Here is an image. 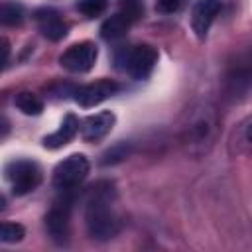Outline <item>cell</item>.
I'll use <instances>...</instances> for the list:
<instances>
[{
    "instance_id": "obj_3",
    "label": "cell",
    "mask_w": 252,
    "mask_h": 252,
    "mask_svg": "<svg viewBox=\"0 0 252 252\" xmlns=\"http://www.w3.org/2000/svg\"><path fill=\"white\" fill-rule=\"evenodd\" d=\"M224 96L228 100H240L252 89V47H244L226 61L222 77Z\"/></svg>"
},
{
    "instance_id": "obj_5",
    "label": "cell",
    "mask_w": 252,
    "mask_h": 252,
    "mask_svg": "<svg viewBox=\"0 0 252 252\" xmlns=\"http://www.w3.org/2000/svg\"><path fill=\"white\" fill-rule=\"evenodd\" d=\"M73 191H63V197L55 201L45 215V230L55 244H67L71 232V207H73Z\"/></svg>"
},
{
    "instance_id": "obj_16",
    "label": "cell",
    "mask_w": 252,
    "mask_h": 252,
    "mask_svg": "<svg viewBox=\"0 0 252 252\" xmlns=\"http://www.w3.org/2000/svg\"><path fill=\"white\" fill-rule=\"evenodd\" d=\"M14 104H16V108H18L20 112H24V114H28V116H37V114L43 112V100H41L37 94L30 93V91L18 93V94L14 96Z\"/></svg>"
},
{
    "instance_id": "obj_2",
    "label": "cell",
    "mask_w": 252,
    "mask_h": 252,
    "mask_svg": "<svg viewBox=\"0 0 252 252\" xmlns=\"http://www.w3.org/2000/svg\"><path fill=\"white\" fill-rule=\"evenodd\" d=\"M219 116L211 102H199L191 106L181 124V146L191 156H203L211 150L217 136Z\"/></svg>"
},
{
    "instance_id": "obj_15",
    "label": "cell",
    "mask_w": 252,
    "mask_h": 252,
    "mask_svg": "<svg viewBox=\"0 0 252 252\" xmlns=\"http://www.w3.org/2000/svg\"><path fill=\"white\" fill-rule=\"evenodd\" d=\"M132 24H134V22H132L130 18H126L122 12H116L114 16H110L108 20L102 22V26H100V35H102V39H106V41H116V39H120V37L126 35V32L130 30Z\"/></svg>"
},
{
    "instance_id": "obj_1",
    "label": "cell",
    "mask_w": 252,
    "mask_h": 252,
    "mask_svg": "<svg viewBox=\"0 0 252 252\" xmlns=\"http://www.w3.org/2000/svg\"><path fill=\"white\" fill-rule=\"evenodd\" d=\"M116 191L110 181H98L91 187L87 207H85V224L89 236L106 242L120 232V219L114 211Z\"/></svg>"
},
{
    "instance_id": "obj_20",
    "label": "cell",
    "mask_w": 252,
    "mask_h": 252,
    "mask_svg": "<svg viewBox=\"0 0 252 252\" xmlns=\"http://www.w3.org/2000/svg\"><path fill=\"white\" fill-rule=\"evenodd\" d=\"M108 6V0H79L77 2V10L87 16V18H96L100 16Z\"/></svg>"
},
{
    "instance_id": "obj_18",
    "label": "cell",
    "mask_w": 252,
    "mask_h": 252,
    "mask_svg": "<svg viewBox=\"0 0 252 252\" xmlns=\"http://www.w3.org/2000/svg\"><path fill=\"white\" fill-rule=\"evenodd\" d=\"M128 156H130V144H128V142H120V144L112 146L110 150H106V152L102 154L100 163H102V165H114V163L126 159Z\"/></svg>"
},
{
    "instance_id": "obj_8",
    "label": "cell",
    "mask_w": 252,
    "mask_h": 252,
    "mask_svg": "<svg viewBox=\"0 0 252 252\" xmlns=\"http://www.w3.org/2000/svg\"><path fill=\"white\" fill-rule=\"evenodd\" d=\"M158 63V51L152 45H136L124 53V69L132 79H148Z\"/></svg>"
},
{
    "instance_id": "obj_14",
    "label": "cell",
    "mask_w": 252,
    "mask_h": 252,
    "mask_svg": "<svg viewBox=\"0 0 252 252\" xmlns=\"http://www.w3.org/2000/svg\"><path fill=\"white\" fill-rule=\"evenodd\" d=\"M79 128H81L79 118H77L75 114H67V116L61 120L59 128H57L53 134H49V136L43 138V146H45V148H51V150L65 146V144H69V142L77 136Z\"/></svg>"
},
{
    "instance_id": "obj_7",
    "label": "cell",
    "mask_w": 252,
    "mask_h": 252,
    "mask_svg": "<svg viewBox=\"0 0 252 252\" xmlns=\"http://www.w3.org/2000/svg\"><path fill=\"white\" fill-rule=\"evenodd\" d=\"M96 57H98V49L93 41H79L61 53L59 63L69 73H87L94 67Z\"/></svg>"
},
{
    "instance_id": "obj_4",
    "label": "cell",
    "mask_w": 252,
    "mask_h": 252,
    "mask_svg": "<svg viewBox=\"0 0 252 252\" xmlns=\"http://www.w3.org/2000/svg\"><path fill=\"white\" fill-rule=\"evenodd\" d=\"M91 163L83 154H71L59 161L53 169V187L63 191H75L89 175Z\"/></svg>"
},
{
    "instance_id": "obj_6",
    "label": "cell",
    "mask_w": 252,
    "mask_h": 252,
    "mask_svg": "<svg viewBox=\"0 0 252 252\" xmlns=\"http://www.w3.org/2000/svg\"><path fill=\"white\" fill-rule=\"evenodd\" d=\"M6 179L14 195H26L39 187L43 175L41 167L32 159H14L6 165Z\"/></svg>"
},
{
    "instance_id": "obj_11",
    "label": "cell",
    "mask_w": 252,
    "mask_h": 252,
    "mask_svg": "<svg viewBox=\"0 0 252 252\" xmlns=\"http://www.w3.org/2000/svg\"><path fill=\"white\" fill-rule=\"evenodd\" d=\"M114 122H116V116L112 110H102V112L91 114L81 122V138L85 142H96L112 130Z\"/></svg>"
},
{
    "instance_id": "obj_17",
    "label": "cell",
    "mask_w": 252,
    "mask_h": 252,
    "mask_svg": "<svg viewBox=\"0 0 252 252\" xmlns=\"http://www.w3.org/2000/svg\"><path fill=\"white\" fill-rule=\"evenodd\" d=\"M24 6L18 2H4L0 8V22L4 26H20L24 22Z\"/></svg>"
},
{
    "instance_id": "obj_9",
    "label": "cell",
    "mask_w": 252,
    "mask_h": 252,
    "mask_svg": "<svg viewBox=\"0 0 252 252\" xmlns=\"http://www.w3.org/2000/svg\"><path fill=\"white\" fill-rule=\"evenodd\" d=\"M118 89H120V87H118L116 81H112V79H100V81L89 83V85H85V87H79V89L75 91V100L79 102V106L91 108V106L100 104V102L106 100L108 96H112Z\"/></svg>"
},
{
    "instance_id": "obj_22",
    "label": "cell",
    "mask_w": 252,
    "mask_h": 252,
    "mask_svg": "<svg viewBox=\"0 0 252 252\" xmlns=\"http://www.w3.org/2000/svg\"><path fill=\"white\" fill-rule=\"evenodd\" d=\"M183 0H156V8L161 12V14H173L181 8Z\"/></svg>"
},
{
    "instance_id": "obj_19",
    "label": "cell",
    "mask_w": 252,
    "mask_h": 252,
    "mask_svg": "<svg viewBox=\"0 0 252 252\" xmlns=\"http://www.w3.org/2000/svg\"><path fill=\"white\" fill-rule=\"evenodd\" d=\"M24 236H26V230H24L22 224H18V222H2V228H0V240H2L4 244L20 242Z\"/></svg>"
},
{
    "instance_id": "obj_23",
    "label": "cell",
    "mask_w": 252,
    "mask_h": 252,
    "mask_svg": "<svg viewBox=\"0 0 252 252\" xmlns=\"http://www.w3.org/2000/svg\"><path fill=\"white\" fill-rule=\"evenodd\" d=\"M4 43V65L8 63V55H10V45H8V39H2Z\"/></svg>"
},
{
    "instance_id": "obj_21",
    "label": "cell",
    "mask_w": 252,
    "mask_h": 252,
    "mask_svg": "<svg viewBox=\"0 0 252 252\" xmlns=\"http://www.w3.org/2000/svg\"><path fill=\"white\" fill-rule=\"evenodd\" d=\"M118 12H122L132 22H138L144 16V4H142V0H120Z\"/></svg>"
},
{
    "instance_id": "obj_13",
    "label": "cell",
    "mask_w": 252,
    "mask_h": 252,
    "mask_svg": "<svg viewBox=\"0 0 252 252\" xmlns=\"http://www.w3.org/2000/svg\"><path fill=\"white\" fill-rule=\"evenodd\" d=\"M228 154L230 156H252V114L242 118L228 136Z\"/></svg>"
},
{
    "instance_id": "obj_10",
    "label": "cell",
    "mask_w": 252,
    "mask_h": 252,
    "mask_svg": "<svg viewBox=\"0 0 252 252\" xmlns=\"http://www.w3.org/2000/svg\"><path fill=\"white\" fill-rule=\"evenodd\" d=\"M220 12V0H197L191 10V28L199 39H203Z\"/></svg>"
},
{
    "instance_id": "obj_12",
    "label": "cell",
    "mask_w": 252,
    "mask_h": 252,
    "mask_svg": "<svg viewBox=\"0 0 252 252\" xmlns=\"http://www.w3.org/2000/svg\"><path fill=\"white\" fill-rule=\"evenodd\" d=\"M33 18H35V24H37L39 32L47 39L59 41V39H63L67 35L69 28H67V24L63 22V18H61V14L57 10H53V8H39V10H35Z\"/></svg>"
}]
</instances>
